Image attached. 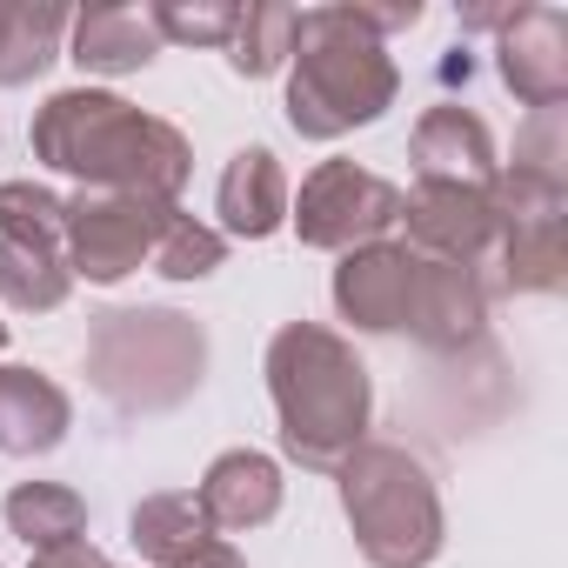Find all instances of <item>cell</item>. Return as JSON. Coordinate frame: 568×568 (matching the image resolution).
Instances as JSON below:
<instances>
[{
    "mask_svg": "<svg viewBox=\"0 0 568 568\" xmlns=\"http://www.w3.org/2000/svg\"><path fill=\"white\" fill-rule=\"evenodd\" d=\"M154 14V34L161 41H187V48H227V34H234V0H161V8H148Z\"/></svg>",
    "mask_w": 568,
    "mask_h": 568,
    "instance_id": "obj_24",
    "label": "cell"
},
{
    "mask_svg": "<svg viewBox=\"0 0 568 568\" xmlns=\"http://www.w3.org/2000/svg\"><path fill=\"white\" fill-rule=\"evenodd\" d=\"M214 207H221V227L241 234V241H267L281 221H288V174L267 148H241L214 187Z\"/></svg>",
    "mask_w": 568,
    "mask_h": 568,
    "instance_id": "obj_13",
    "label": "cell"
},
{
    "mask_svg": "<svg viewBox=\"0 0 568 568\" xmlns=\"http://www.w3.org/2000/svg\"><path fill=\"white\" fill-rule=\"evenodd\" d=\"M68 234V201L34 187V181H0V241H34V247H61Z\"/></svg>",
    "mask_w": 568,
    "mask_h": 568,
    "instance_id": "obj_23",
    "label": "cell"
},
{
    "mask_svg": "<svg viewBox=\"0 0 568 568\" xmlns=\"http://www.w3.org/2000/svg\"><path fill=\"white\" fill-rule=\"evenodd\" d=\"M402 214V187L355 168V161H322L308 181H302V201H288V221L302 227L308 247L322 254H355V247H375Z\"/></svg>",
    "mask_w": 568,
    "mask_h": 568,
    "instance_id": "obj_6",
    "label": "cell"
},
{
    "mask_svg": "<svg viewBox=\"0 0 568 568\" xmlns=\"http://www.w3.org/2000/svg\"><path fill=\"white\" fill-rule=\"evenodd\" d=\"M488 322V281L455 261L415 254V288H408V335L435 355H462Z\"/></svg>",
    "mask_w": 568,
    "mask_h": 568,
    "instance_id": "obj_9",
    "label": "cell"
},
{
    "mask_svg": "<svg viewBox=\"0 0 568 568\" xmlns=\"http://www.w3.org/2000/svg\"><path fill=\"white\" fill-rule=\"evenodd\" d=\"M295 14L302 8H288V0H254V8H241L234 34H227V68L247 74V81L288 68V54H295Z\"/></svg>",
    "mask_w": 568,
    "mask_h": 568,
    "instance_id": "obj_21",
    "label": "cell"
},
{
    "mask_svg": "<svg viewBox=\"0 0 568 568\" xmlns=\"http://www.w3.org/2000/svg\"><path fill=\"white\" fill-rule=\"evenodd\" d=\"M295 74H288V128L302 141H342L382 121L402 94V74L375 34L348 21V8L295 14Z\"/></svg>",
    "mask_w": 568,
    "mask_h": 568,
    "instance_id": "obj_3",
    "label": "cell"
},
{
    "mask_svg": "<svg viewBox=\"0 0 568 568\" xmlns=\"http://www.w3.org/2000/svg\"><path fill=\"white\" fill-rule=\"evenodd\" d=\"M501 81L541 114L568 101V14L561 8H508L501 21Z\"/></svg>",
    "mask_w": 568,
    "mask_h": 568,
    "instance_id": "obj_10",
    "label": "cell"
},
{
    "mask_svg": "<svg viewBox=\"0 0 568 568\" xmlns=\"http://www.w3.org/2000/svg\"><path fill=\"white\" fill-rule=\"evenodd\" d=\"M267 395L281 422V448L288 462L335 475L362 442H368V368L362 355L315 322H288L267 342Z\"/></svg>",
    "mask_w": 568,
    "mask_h": 568,
    "instance_id": "obj_2",
    "label": "cell"
},
{
    "mask_svg": "<svg viewBox=\"0 0 568 568\" xmlns=\"http://www.w3.org/2000/svg\"><path fill=\"white\" fill-rule=\"evenodd\" d=\"M408 221V247L422 261H455V267H488L495 247V207L488 187H442V181H415V194H402Z\"/></svg>",
    "mask_w": 568,
    "mask_h": 568,
    "instance_id": "obj_8",
    "label": "cell"
},
{
    "mask_svg": "<svg viewBox=\"0 0 568 568\" xmlns=\"http://www.w3.org/2000/svg\"><path fill=\"white\" fill-rule=\"evenodd\" d=\"M422 181H442V187H495L501 161H495V134L481 128V114L468 108H428L415 121V141H408Z\"/></svg>",
    "mask_w": 568,
    "mask_h": 568,
    "instance_id": "obj_12",
    "label": "cell"
},
{
    "mask_svg": "<svg viewBox=\"0 0 568 568\" xmlns=\"http://www.w3.org/2000/svg\"><path fill=\"white\" fill-rule=\"evenodd\" d=\"M194 501L207 508L214 528H261V521H274V508H281V468H274L267 455H254V448H227V455L201 475V495H194Z\"/></svg>",
    "mask_w": 568,
    "mask_h": 568,
    "instance_id": "obj_15",
    "label": "cell"
},
{
    "mask_svg": "<svg viewBox=\"0 0 568 568\" xmlns=\"http://www.w3.org/2000/svg\"><path fill=\"white\" fill-rule=\"evenodd\" d=\"M348 21L382 41V34H402V28L422 21V0H395V8H362V0H348Z\"/></svg>",
    "mask_w": 568,
    "mask_h": 568,
    "instance_id": "obj_26",
    "label": "cell"
},
{
    "mask_svg": "<svg viewBox=\"0 0 568 568\" xmlns=\"http://www.w3.org/2000/svg\"><path fill=\"white\" fill-rule=\"evenodd\" d=\"M187 568H247V561H241V555H234L227 541H207V548H201V555H194Z\"/></svg>",
    "mask_w": 568,
    "mask_h": 568,
    "instance_id": "obj_28",
    "label": "cell"
},
{
    "mask_svg": "<svg viewBox=\"0 0 568 568\" xmlns=\"http://www.w3.org/2000/svg\"><path fill=\"white\" fill-rule=\"evenodd\" d=\"M0 28H8V0H0Z\"/></svg>",
    "mask_w": 568,
    "mask_h": 568,
    "instance_id": "obj_30",
    "label": "cell"
},
{
    "mask_svg": "<svg viewBox=\"0 0 568 568\" xmlns=\"http://www.w3.org/2000/svg\"><path fill=\"white\" fill-rule=\"evenodd\" d=\"M128 535H134V548H141L148 568H187L214 541V521H207V508L194 495H148L134 508Z\"/></svg>",
    "mask_w": 568,
    "mask_h": 568,
    "instance_id": "obj_17",
    "label": "cell"
},
{
    "mask_svg": "<svg viewBox=\"0 0 568 568\" xmlns=\"http://www.w3.org/2000/svg\"><path fill=\"white\" fill-rule=\"evenodd\" d=\"M342 508L375 568H428L442 555V495L395 442H362L342 468Z\"/></svg>",
    "mask_w": 568,
    "mask_h": 568,
    "instance_id": "obj_5",
    "label": "cell"
},
{
    "mask_svg": "<svg viewBox=\"0 0 568 568\" xmlns=\"http://www.w3.org/2000/svg\"><path fill=\"white\" fill-rule=\"evenodd\" d=\"M28 568H114L101 548H88V541H68V548H48V555H34Z\"/></svg>",
    "mask_w": 568,
    "mask_h": 568,
    "instance_id": "obj_27",
    "label": "cell"
},
{
    "mask_svg": "<svg viewBox=\"0 0 568 568\" xmlns=\"http://www.w3.org/2000/svg\"><path fill=\"white\" fill-rule=\"evenodd\" d=\"M568 114L561 108H541L528 114V128L515 134V174L528 181H548V187H568Z\"/></svg>",
    "mask_w": 568,
    "mask_h": 568,
    "instance_id": "obj_25",
    "label": "cell"
},
{
    "mask_svg": "<svg viewBox=\"0 0 568 568\" xmlns=\"http://www.w3.org/2000/svg\"><path fill=\"white\" fill-rule=\"evenodd\" d=\"M8 528H14L34 555L68 548V541L88 535V501H81L74 488H61V481H21V488L8 495Z\"/></svg>",
    "mask_w": 568,
    "mask_h": 568,
    "instance_id": "obj_20",
    "label": "cell"
},
{
    "mask_svg": "<svg viewBox=\"0 0 568 568\" xmlns=\"http://www.w3.org/2000/svg\"><path fill=\"white\" fill-rule=\"evenodd\" d=\"M221 261H227L221 227H207V221H194V214L174 207L168 227H161V241H154V274H168V281H207Z\"/></svg>",
    "mask_w": 568,
    "mask_h": 568,
    "instance_id": "obj_22",
    "label": "cell"
},
{
    "mask_svg": "<svg viewBox=\"0 0 568 568\" xmlns=\"http://www.w3.org/2000/svg\"><path fill=\"white\" fill-rule=\"evenodd\" d=\"M207 375V335L181 308H108L88 335V382L121 415H168Z\"/></svg>",
    "mask_w": 568,
    "mask_h": 568,
    "instance_id": "obj_4",
    "label": "cell"
},
{
    "mask_svg": "<svg viewBox=\"0 0 568 568\" xmlns=\"http://www.w3.org/2000/svg\"><path fill=\"white\" fill-rule=\"evenodd\" d=\"M408 288H415V247L375 241L342 254L335 267V308L362 328V335H395L408 328Z\"/></svg>",
    "mask_w": 568,
    "mask_h": 568,
    "instance_id": "obj_11",
    "label": "cell"
},
{
    "mask_svg": "<svg viewBox=\"0 0 568 568\" xmlns=\"http://www.w3.org/2000/svg\"><path fill=\"white\" fill-rule=\"evenodd\" d=\"M0 348H8V322H0Z\"/></svg>",
    "mask_w": 568,
    "mask_h": 568,
    "instance_id": "obj_31",
    "label": "cell"
},
{
    "mask_svg": "<svg viewBox=\"0 0 568 568\" xmlns=\"http://www.w3.org/2000/svg\"><path fill=\"white\" fill-rule=\"evenodd\" d=\"M508 21V8H468L462 14V28H501Z\"/></svg>",
    "mask_w": 568,
    "mask_h": 568,
    "instance_id": "obj_29",
    "label": "cell"
},
{
    "mask_svg": "<svg viewBox=\"0 0 568 568\" xmlns=\"http://www.w3.org/2000/svg\"><path fill=\"white\" fill-rule=\"evenodd\" d=\"M74 288L68 254L61 247H34V241H0V302L21 315H54Z\"/></svg>",
    "mask_w": 568,
    "mask_h": 568,
    "instance_id": "obj_19",
    "label": "cell"
},
{
    "mask_svg": "<svg viewBox=\"0 0 568 568\" xmlns=\"http://www.w3.org/2000/svg\"><path fill=\"white\" fill-rule=\"evenodd\" d=\"M34 161H48L54 174H74L81 187L161 201V207H174V194L187 187V168H194L181 128H168L101 88H68L34 114Z\"/></svg>",
    "mask_w": 568,
    "mask_h": 568,
    "instance_id": "obj_1",
    "label": "cell"
},
{
    "mask_svg": "<svg viewBox=\"0 0 568 568\" xmlns=\"http://www.w3.org/2000/svg\"><path fill=\"white\" fill-rule=\"evenodd\" d=\"M68 28H74V14L54 8V0H8V28H0V88H28L34 74H48Z\"/></svg>",
    "mask_w": 568,
    "mask_h": 568,
    "instance_id": "obj_18",
    "label": "cell"
},
{
    "mask_svg": "<svg viewBox=\"0 0 568 568\" xmlns=\"http://www.w3.org/2000/svg\"><path fill=\"white\" fill-rule=\"evenodd\" d=\"M68 395L34 368H0V455H48L68 442Z\"/></svg>",
    "mask_w": 568,
    "mask_h": 568,
    "instance_id": "obj_14",
    "label": "cell"
},
{
    "mask_svg": "<svg viewBox=\"0 0 568 568\" xmlns=\"http://www.w3.org/2000/svg\"><path fill=\"white\" fill-rule=\"evenodd\" d=\"M168 214H174V207H161V201L81 187V194L68 201V234H61L68 274H88L94 288H114L121 274H134L141 261H154V241H161Z\"/></svg>",
    "mask_w": 568,
    "mask_h": 568,
    "instance_id": "obj_7",
    "label": "cell"
},
{
    "mask_svg": "<svg viewBox=\"0 0 568 568\" xmlns=\"http://www.w3.org/2000/svg\"><path fill=\"white\" fill-rule=\"evenodd\" d=\"M154 54H161V34H154L148 8L108 0V8L74 14V54L68 61H81L88 74H141Z\"/></svg>",
    "mask_w": 568,
    "mask_h": 568,
    "instance_id": "obj_16",
    "label": "cell"
}]
</instances>
